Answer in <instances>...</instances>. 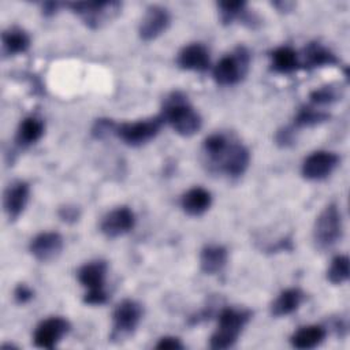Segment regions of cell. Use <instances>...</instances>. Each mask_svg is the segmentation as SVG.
Instances as JSON below:
<instances>
[{
  "label": "cell",
  "mask_w": 350,
  "mask_h": 350,
  "mask_svg": "<svg viewBox=\"0 0 350 350\" xmlns=\"http://www.w3.org/2000/svg\"><path fill=\"white\" fill-rule=\"evenodd\" d=\"M107 268V262L103 260L86 262L78 269V280L88 291L104 290Z\"/></svg>",
  "instance_id": "2e32d148"
},
{
  "label": "cell",
  "mask_w": 350,
  "mask_h": 350,
  "mask_svg": "<svg viewBox=\"0 0 350 350\" xmlns=\"http://www.w3.org/2000/svg\"><path fill=\"white\" fill-rule=\"evenodd\" d=\"M228 144H230V141L227 139V137L223 134H217V133L211 134L205 138L202 149H204V153L206 154V157L209 159L211 164L215 163L220 157V154L226 150Z\"/></svg>",
  "instance_id": "83f0119b"
},
{
  "label": "cell",
  "mask_w": 350,
  "mask_h": 350,
  "mask_svg": "<svg viewBox=\"0 0 350 350\" xmlns=\"http://www.w3.org/2000/svg\"><path fill=\"white\" fill-rule=\"evenodd\" d=\"M249 319V310H241L234 308L221 309L217 320V328L211 336L209 346L215 350H224L232 347Z\"/></svg>",
  "instance_id": "7a4b0ae2"
},
{
  "label": "cell",
  "mask_w": 350,
  "mask_h": 350,
  "mask_svg": "<svg viewBox=\"0 0 350 350\" xmlns=\"http://www.w3.org/2000/svg\"><path fill=\"white\" fill-rule=\"evenodd\" d=\"M271 68L278 74H290L299 68L298 53L290 46H279L271 52Z\"/></svg>",
  "instance_id": "7402d4cb"
},
{
  "label": "cell",
  "mask_w": 350,
  "mask_h": 350,
  "mask_svg": "<svg viewBox=\"0 0 350 350\" xmlns=\"http://www.w3.org/2000/svg\"><path fill=\"white\" fill-rule=\"evenodd\" d=\"M154 347L160 350H179V349H183V345L175 336H163L160 338V340L156 343Z\"/></svg>",
  "instance_id": "e575fe53"
},
{
  "label": "cell",
  "mask_w": 350,
  "mask_h": 350,
  "mask_svg": "<svg viewBox=\"0 0 350 350\" xmlns=\"http://www.w3.org/2000/svg\"><path fill=\"white\" fill-rule=\"evenodd\" d=\"M161 118L182 137L194 135L202 126L200 113L182 92H172L164 98Z\"/></svg>",
  "instance_id": "6da1fadb"
},
{
  "label": "cell",
  "mask_w": 350,
  "mask_h": 350,
  "mask_svg": "<svg viewBox=\"0 0 350 350\" xmlns=\"http://www.w3.org/2000/svg\"><path fill=\"white\" fill-rule=\"evenodd\" d=\"M3 52L8 56H15L23 53L30 46L29 34L21 27H10L1 34Z\"/></svg>",
  "instance_id": "603a6c76"
},
{
  "label": "cell",
  "mask_w": 350,
  "mask_h": 350,
  "mask_svg": "<svg viewBox=\"0 0 350 350\" xmlns=\"http://www.w3.org/2000/svg\"><path fill=\"white\" fill-rule=\"evenodd\" d=\"M350 268L347 256H336L331 260V264L327 269V280L335 286L343 284L349 280Z\"/></svg>",
  "instance_id": "484cf974"
},
{
  "label": "cell",
  "mask_w": 350,
  "mask_h": 350,
  "mask_svg": "<svg viewBox=\"0 0 350 350\" xmlns=\"http://www.w3.org/2000/svg\"><path fill=\"white\" fill-rule=\"evenodd\" d=\"M340 159L334 152L317 150L310 153L302 163V176L308 180H321L332 174Z\"/></svg>",
  "instance_id": "9c48e42d"
},
{
  "label": "cell",
  "mask_w": 350,
  "mask_h": 350,
  "mask_svg": "<svg viewBox=\"0 0 350 350\" xmlns=\"http://www.w3.org/2000/svg\"><path fill=\"white\" fill-rule=\"evenodd\" d=\"M294 127H284V129H280L278 133H276V144L279 145V146H283V148H286V146H290V145H293L294 144V137H295V134H294Z\"/></svg>",
  "instance_id": "d6a6232c"
},
{
  "label": "cell",
  "mask_w": 350,
  "mask_h": 350,
  "mask_svg": "<svg viewBox=\"0 0 350 350\" xmlns=\"http://www.w3.org/2000/svg\"><path fill=\"white\" fill-rule=\"evenodd\" d=\"M30 187L25 180H14L10 183L3 194V206L11 221L16 220L26 208L29 201Z\"/></svg>",
  "instance_id": "5bb4252c"
},
{
  "label": "cell",
  "mask_w": 350,
  "mask_h": 350,
  "mask_svg": "<svg viewBox=\"0 0 350 350\" xmlns=\"http://www.w3.org/2000/svg\"><path fill=\"white\" fill-rule=\"evenodd\" d=\"M44 134V123L36 116L25 118L16 130L15 141L21 148H27L36 144Z\"/></svg>",
  "instance_id": "cb8c5ba5"
},
{
  "label": "cell",
  "mask_w": 350,
  "mask_h": 350,
  "mask_svg": "<svg viewBox=\"0 0 350 350\" xmlns=\"http://www.w3.org/2000/svg\"><path fill=\"white\" fill-rule=\"evenodd\" d=\"M33 297H34V291L27 284H25V283L18 284L15 287V290H14V298L21 305L27 304Z\"/></svg>",
  "instance_id": "1f68e13d"
},
{
  "label": "cell",
  "mask_w": 350,
  "mask_h": 350,
  "mask_svg": "<svg viewBox=\"0 0 350 350\" xmlns=\"http://www.w3.org/2000/svg\"><path fill=\"white\" fill-rule=\"evenodd\" d=\"M342 232L340 209L335 202H331L316 217L313 226V242L317 249L327 250L342 238Z\"/></svg>",
  "instance_id": "3957f363"
},
{
  "label": "cell",
  "mask_w": 350,
  "mask_h": 350,
  "mask_svg": "<svg viewBox=\"0 0 350 350\" xmlns=\"http://www.w3.org/2000/svg\"><path fill=\"white\" fill-rule=\"evenodd\" d=\"M57 215L64 223H75L79 219V208L75 205H63L59 208Z\"/></svg>",
  "instance_id": "4dcf8cb0"
},
{
  "label": "cell",
  "mask_w": 350,
  "mask_h": 350,
  "mask_svg": "<svg viewBox=\"0 0 350 350\" xmlns=\"http://www.w3.org/2000/svg\"><path fill=\"white\" fill-rule=\"evenodd\" d=\"M171 16L167 8L161 5H149L138 26V34L142 41H153L161 36L170 26Z\"/></svg>",
  "instance_id": "30bf717a"
},
{
  "label": "cell",
  "mask_w": 350,
  "mask_h": 350,
  "mask_svg": "<svg viewBox=\"0 0 350 350\" xmlns=\"http://www.w3.org/2000/svg\"><path fill=\"white\" fill-rule=\"evenodd\" d=\"M164 123L161 115L138 120V122H126L116 126L115 134L129 146H141L152 141L159 133Z\"/></svg>",
  "instance_id": "8992f818"
},
{
  "label": "cell",
  "mask_w": 350,
  "mask_h": 350,
  "mask_svg": "<svg viewBox=\"0 0 350 350\" xmlns=\"http://www.w3.org/2000/svg\"><path fill=\"white\" fill-rule=\"evenodd\" d=\"M250 55L245 46H238L232 53L223 56L213 67V79L217 85L232 86L239 83L247 74Z\"/></svg>",
  "instance_id": "277c9868"
},
{
  "label": "cell",
  "mask_w": 350,
  "mask_h": 350,
  "mask_svg": "<svg viewBox=\"0 0 350 350\" xmlns=\"http://www.w3.org/2000/svg\"><path fill=\"white\" fill-rule=\"evenodd\" d=\"M329 119V113L317 109L314 107L304 105L298 109L295 118H294V126L295 127H312L317 126L320 123H324Z\"/></svg>",
  "instance_id": "d4e9b609"
},
{
  "label": "cell",
  "mask_w": 350,
  "mask_h": 350,
  "mask_svg": "<svg viewBox=\"0 0 350 350\" xmlns=\"http://www.w3.org/2000/svg\"><path fill=\"white\" fill-rule=\"evenodd\" d=\"M272 5H273V7H276V8L282 7L279 11L284 12V11H290V10L293 8L294 3H283V1H276V3H272Z\"/></svg>",
  "instance_id": "8d00e7d4"
},
{
  "label": "cell",
  "mask_w": 350,
  "mask_h": 350,
  "mask_svg": "<svg viewBox=\"0 0 350 350\" xmlns=\"http://www.w3.org/2000/svg\"><path fill=\"white\" fill-rule=\"evenodd\" d=\"M212 204L211 193L204 187H193L187 190L180 198V206L189 216H201Z\"/></svg>",
  "instance_id": "e0dca14e"
},
{
  "label": "cell",
  "mask_w": 350,
  "mask_h": 350,
  "mask_svg": "<svg viewBox=\"0 0 350 350\" xmlns=\"http://www.w3.org/2000/svg\"><path fill=\"white\" fill-rule=\"evenodd\" d=\"M220 12V21L224 25L232 23L234 19H243L246 15V3L245 1H220L217 3Z\"/></svg>",
  "instance_id": "4316f807"
},
{
  "label": "cell",
  "mask_w": 350,
  "mask_h": 350,
  "mask_svg": "<svg viewBox=\"0 0 350 350\" xmlns=\"http://www.w3.org/2000/svg\"><path fill=\"white\" fill-rule=\"evenodd\" d=\"M108 299L105 290L100 291H86L83 295V302L88 305H103Z\"/></svg>",
  "instance_id": "836d02e7"
},
{
  "label": "cell",
  "mask_w": 350,
  "mask_h": 350,
  "mask_svg": "<svg viewBox=\"0 0 350 350\" xmlns=\"http://www.w3.org/2000/svg\"><path fill=\"white\" fill-rule=\"evenodd\" d=\"M340 97V92L334 86H323L310 92L309 98L316 105H325L336 101Z\"/></svg>",
  "instance_id": "f1b7e54d"
},
{
  "label": "cell",
  "mask_w": 350,
  "mask_h": 350,
  "mask_svg": "<svg viewBox=\"0 0 350 350\" xmlns=\"http://www.w3.org/2000/svg\"><path fill=\"white\" fill-rule=\"evenodd\" d=\"M115 130H116V124L111 119H97V122L92 129V134L96 138H104L105 135L115 133Z\"/></svg>",
  "instance_id": "f546056e"
},
{
  "label": "cell",
  "mask_w": 350,
  "mask_h": 350,
  "mask_svg": "<svg viewBox=\"0 0 350 350\" xmlns=\"http://www.w3.org/2000/svg\"><path fill=\"white\" fill-rule=\"evenodd\" d=\"M60 5H62V4L55 3V1H46V3L42 4V14H44L45 16H52V15H55V14L57 12V8H59Z\"/></svg>",
  "instance_id": "d590c367"
},
{
  "label": "cell",
  "mask_w": 350,
  "mask_h": 350,
  "mask_svg": "<svg viewBox=\"0 0 350 350\" xmlns=\"http://www.w3.org/2000/svg\"><path fill=\"white\" fill-rule=\"evenodd\" d=\"M64 242L63 237L55 231H46L36 235L29 245V250L31 256L41 262H49L56 260L62 250Z\"/></svg>",
  "instance_id": "4fadbf2b"
},
{
  "label": "cell",
  "mask_w": 350,
  "mask_h": 350,
  "mask_svg": "<svg viewBox=\"0 0 350 350\" xmlns=\"http://www.w3.org/2000/svg\"><path fill=\"white\" fill-rule=\"evenodd\" d=\"M70 331V323L60 317H49L42 320L33 335L34 345L41 349H53L64 335Z\"/></svg>",
  "instance_id": "8fae6325"
},
{
  "label": "cell",
  "mask_w": 350,
  "mask_h": 350,
  "mask_svg": "<svg viewBox=\"0 0 350 350\" xmlns=\"http://www.w3.org/2000/svg\"><path fill=\"white\" fill-rule=\"evenodd\" d=\"M228 253L224 246L208 245L200 253V267L206 275L219 273L227 264Z\"/></svg>",
  "instance_id": "ac0fdd59"
},
{
  "label": "cell",
  "mask_w": 350,
  "mask_h": 350,
  "mask_svg": "<svg viewBox=\"0 0 350 350\" xmlns=\"http://www.w3.org/2000/svg\"><path fill=\"white\" fill-rule=\"evenodd\" d=\"M74 14H78L86 26L92 29L100 27L112 19L120 10L118 1H78L66 4Z\"/></svg>",
  "instance_id": "52a82bcc"
},
{
  "label": "cell",
  "mask_w": 350,
  "mask_h": 350,
  "mask_svg": "<svg viewBox=\"0 0 350 350\" xmlns=\"http://www.w3.org/2000/svg\"><path fill=\"white\" fill-rule=\"evenodd\" d=\"M135 216L129 206H118L109 211L100 223V230L107 238H118L134 228Z\"/></svg>",
  "instance_id": "7c38bea8"
},
{
  "label": "cell",
  "mask_w": 350,
  "mask_h": 350,
  "mask_svg": "<svg viewBox=\"0 0 350 350\" xmlns=\"http://www.w3.org/2000/svg\"><path fill=\"white\" fill-rule=\"evenodd\" d=\"M142 319V306L134 299L120 301L112 313V332L111 340L120 342L134 334Z\"/></svg>",
  "instance_id": "5b68a950"
},
{
  "label": "cell",
  "mask_w": 350,
  "mask_h": 350,
  "mask_svg": "<svg viewBox=\"0 0 350 350\" xmlns=\"http://www.w3.org/2000/svg\"><path fill=\"white\" fill-rule=\"evenodd\" d=\"M338 57L328 51L325 46L320 45L319 42H310L304 49V60L299 63L302 68H314V67H324L338 64Z\"/></svg>",
  "instance_id": "ffe728a7"
},
{
  "label": "cell",
  "mask_w": 350,
  "mask_h": 350,
  "mask_svg": "<svg viewBox=\"0 0 350 350\" xmlns=\"http://www.w3.org/2000/svg\"><path fill=\"white\" fill-rule=\"evenodd\" d=\"M325 335L327 331L323 325H305L291 335L290 343L295 349L308 350L319 346L325 339Z\"/></svg>",
  "instance_id": "44dd1931"
},
{
  "label": "cell",
  "mask_w": 350,
  "mask_h": 350,
  "mask_svg": "<svg viewBox=\"0 0 350 350\" xmlns=\"http://www.w3.org/2000/svg\"><path fill=\"white\" fill-rule=\"evenodd\" d=\"M249 161V150L241 142L230 141L226 150L212 165L228 176H241L247 170Z\"/></svg>",
  "instance_id": "ba28073f"
},
{
  "label": "cell",
  "mask_w": 350,
  "mask_h": 350,
  "mask_svg": "<svg viewBox=\"0 0 350 350\" xmlns=\"http://www.w3.org/2000/svg\"><path fill=\"white\" fill-rule=\"evenodd\" d=\"M176 63L182 70L204 72L209 68V51L200 42H193L180 49Z\"/></svg>",
  "instance_id": "9a60e30c"
},
{
  "label": "cell",
  "mask_w": 350,
  "mask_h": 350,
  "mask_svg": "<svg viewBox=\"0 0 350 350\" xmlns=\"http://www.w3.org/2000/svg\"><path fill=\"white\" fill-rule=\"evenodd\" d=\"M302 299H304V293L299 288L297 287L286 288L271 304V313L275 317L288 316L299 308V305L302 304Z\"/></svg>",
  "instance_id": "d6986e66"
}]
</instances>
